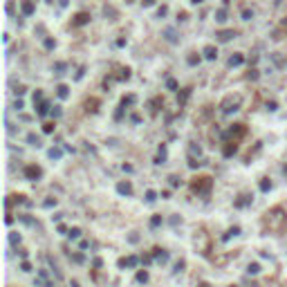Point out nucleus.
Here are the masks:
<instances>
[{
  "mask_svg": "<svg viewBox=\"0 0 287 287\" xmlns=\"http://www.w3.org/2000/svg\"><path fill=\"white\" fill-rule=\"evenodd\" d=\"M265 224L269 227V231L280 233L287 227V215L283 213V209H272V211L267 213V218H265Z\"/></svg>",
  "mask_w": 287,
  "mask_h": 287,
  "instance_id": "f257e3e1",
  "label": "nucleus"
},
{
  "mask_svg": "<svg viewBox=\"0 0 287 287\" xmlns=\"http://www.w3.org/2000/svg\"><path fill=\"white\" fill-rule=\"evenodd\" d=\"M211 186H213L211 177H195L193 179V191H197V193H202V195H209Z\"/></svg>",
  "mask_w": 287,
  "mask_h": 287,
  "instance_id": "f03ea898",
  "label": "nucleus"
},
{
  "mask_svg": "<svg viewBox=\"0 0 287 287\" xmlns=\"http://www.w3.org/2000/svg\"><path fill=\"white\" fill-rule=\"evenodd\" d=\"M117 191L121 195H132V186H130V182H119L117 184Z\"/></svg>",
  "mask_w": 287,
  "mask_h": 287,
  "instance_id": "7ed1b4c3",
  "label": "nucleus"
},
{
  "mask_svg": "<svg viewBox=\"0 0 287 287\" xmlns=\"http://www.w3.org/2000/svg\"><path fill=\"white\" fill-rule=\"evenodd\" d=\"M25 175L29 177V179H38V177H41V168H38V166H27L25 168Z\"/></svg>",
  "mask_w": 287,
  "mask_h": 287,
  "instance_id": "20e7f679",
  "label": "nucleus"
},
{
  "mask_svg": "<svg viewBox=\"0 0 287 287\" xmlns=\"http://www.w3.org/2000/svg\"><path fill=\"white\" fill-rule=\"evenodd\" d=\"M121 267H135L137 265V256H128V258H121L119 260Z\"/></svg>",
  "mask_w": 287,
  "mask_h": 287,
  "instance_id": "39448f33",
  "label": "nucleus"
},
{
  "mask_svg": "<svg viewBox=\"0 0 287 287\" xmlns=\"http://www.w3.org/2000/svg\"><path fill=\"white\" fill-rule=\"evenodd\" d=\"M247 272H249V274H258V272H260V265H258V263H251L249 267H247Z\"/></svg>",
  "mask_w": 287,
  "mask_h": 287,
  "instance_id": "423d86ee",
  "label": "nucleus"
},
{
  "mask_svg": "<svg viewBox=\"0 0 287 287\" xmlns=\"http://www.w3.org/2000/svg\"><path fill=\"white\" fill-rule=\"evenodd\" d=\"M157 195H155V191H146V202H155Z\"/></svg>",
  "mask_w": 287,
  "mask_h": 287,
  "instance_id": "0eeeda50",
  "label": "nucleus"
},
{
  "mask_svg": "<svg viewBox=\"0 0 287 287\" xmlns=\"http://www.w3.org/2000/svg\"><path fill=\"white\" fill-rule=\"evenodd\" d=\"M269 188H272V182L269 179H263L260 182V191H269Z\"/></svg>",
  "mask_w": 287,
  "mask_h": 287,
  "instance_id": "6e6552de",
  "label": "nucleus"
},
{
  "mask_svg": "<svg viewBox=\"0 0 287 287\" xmlns=\"http://www.w3.org/2000/svg\"><path fill=\"white\" fill-rule=\"evenodd\" d=\"M137 280H139V283H146V280H148V272H139V274H137Z\"/></svg>",
  "mask_w": 287,
  "mask_h": 287,
  "instance_id": "1a4fd4ad",
  "label": "nucleus"
},
{
  "mask_svg": "<svg viewBox=\"0 0 287 287\" xmlns=\"http://www.w3.org/2000/svg\"><path fill=\"white\" fill-rule=\"evenodd\" d=\"M159 224H161V215H155L150 220V227H159Z\"/></svg>",
  "mask_w": 287,
  "mask_h": 287,
  "instance_id": "9d476101",
  "label": "nucleus"
},
{
  "mask_svg": "<svg viewBox=\"0 0 287 287\" xmlns=\"http://www.w3.org/2000/svg\"><path fill=\"white\" fill-rule=\"evenodd\" d=\"M68 236H70V238H79V236H81V229H76V227L70 229V233H68Z\"/></svg>",
  "mask_w": 287,
  "mask_h": 287,
  "instance_id": "9b49d317",
  "label": "nucleus"
},
{
  "mask_svg": "<svg viewBox=\"0 0 287 287\" xmlns=\"http://www.w3.org/2000/svg\"><path fill=\"white\" fill-rule=\"evenodd\" d=\"M245 204H249V197H240V200H236V206H245Z\"/></svg>",
  "mask_w": 287,
  "mask_h": 287,
  "instance_id": "f8f14e48",
  "label": "nucleus"
},
{
  "mask_svg": "<svg viewBox=\"0 0 287 287\" xmlns=\"http://www.w3.org/2000/svg\"><path fill=\"white\" fill-rule=\"evenodd\" d=\"M9 240H11V245H18V242H20V236L11 233V236H9Z\"/></svg>",
  "mask_w": 287,
  "mask_h": 287,
  "instance_id": "ddd939ff",
  "label": "nucleus"
},
{
  "mask_svg": "<svg viewBox=\"0 0 287 287\" xmlns=\"http://www.w3.org/2000/svg\"><path fill=\"white\" fill-rule=\"evenodd\" d=\"M59 94H61V97H68V88H65V85H61V88H59Z\"/></svg>",
  "mask_w": 287,
  "mask_h": 287,
  "instance_id": "4468645a",
  "label": "nucleus"
},
{
  "mask_svg": "<svg viewBox=\"0 0 287 287\" xmlns=\"http://www.w3.org/2000/svg\"><path fill=\"white\" fill-rule=\"evenodd\" d=\"M20 269H23V272H32V265H29V263H23Z\"/></svg>",
  "mask_w": 287,
  "mask_h": 287,
  "instance_id": "2eb2a0df",
  "label": "nucleus"
},
{
  "mask_svg": "<svg viewBox=\"0 0 287 287\" xmlns=\"http://www.w3.org/2000/svg\"><path fill=\"white\" fill-rule=\"evenodd\" d=\"M54 130V123H45V132H52Z\"/></svg>",
  "mask_w": 287,
  "mask_h": 287,
  "instance_id": "dca6fc26",
  "label": "nucleus"
},
{
  "mask_svg": "<svg viewBox=\"0 0 287 287\" xmlns=\"http://www.w3.org/2000/svg\"><path fill=\"white\" fill-rule=\"evenodd\" d=\"M29 144H34V146H38V139H36L34 135H29Z\"/></svg>",
  "mask_w": 287,
  "mask_h": 287,
  "instance_id": "f3484780",
  "label": "nucleus"
},
{
  "mask_svg": "<svg viewBox=\"0 0 287 287\" xmlns=\"http://www.w3.org/2000/svg\"><path fill=\"white\" fill-rule=\"evenodd\" d=\"M200 287H209V285H206V283H202V285H200Z\"/></svg>",
  "mask_w": 287,
  "mask_h": 287,
  "instance_id": "a211bd4d",
  "label": "nucleus"
},
{
  "mask_svg": "<svg viewBox=\"0 0 287 287\" xmlns=\"http://www.w3.org/2000/svg\"><path fill=\"white\" fill-rule=\"evenodd\" d=\"M231 287H236V285H231Z\"/></svg>",
  "mask_w": 287,
  "mask_h": 287,
  "instance_id": "6ab92c4d",
  "label": "nucleus"
}]
</instances>
